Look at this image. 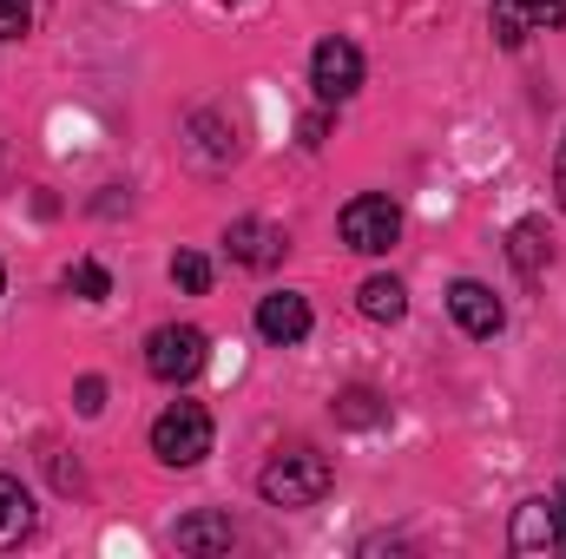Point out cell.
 Masks as SVG:
<instances>
[{"label": "cell", "instance_id": "obj_1", "mask_svg": "<svg viewBox=\"0 0 566 559\" xmlns=\"http://www.w3.org/2000/svg\"><path fill=\"white\" fill-rule=\"evenodd\" d=\"M258 494H264L271 507H316V500L329 494V461H323L316 447H290V454H277V461L258 474Z\"/></svg>", "mask_w": 566, "mask_h": 559}, {"label": "cell", "instance_id": "obj_2", "mask_svg": "<svg viewBox=\"0 0 566 559\" xmlns=\"http://www.w3.org/2000/svg\"><path fill=\"white\" fill-rule=\"evenodd\" d=\"M151 454L165 467H198L211 454V415H205V402H171L165 415L151 421Z\"/></svg>", "mask_w": 566, "mask_h": 559}, {"label": "cell", "instance_id": "obj_3", "mask_svg": "<svg viewBox=\"0 0 566 559\" xmlns=\"http://www.w3.org/2000/svg\"><path fill=\"white\" fill-rule=\"evenodd\" d=\"M205 356H211V336L198 323H165V329L145 336V369L158 382H191L205 369Z\"/></svg>", "mask_w": 566, "mask_h": 559}, {"label": "cell", "instance_id": "obj_4", "mask_svg": "<svg viewBox=\"0 0 566 559\" xmlns=\"http://www.w3.org/2000/svg\"><path fill=\"white\" fill-rule=\"evenodd\" d=\"M396 238H402V211L389 204V198H349L343 204V244L349 251H363V257H382V251H396Z\"/></svg>", "mask_w": 566, "mask_h": 559}, {"label": "cell", "instance_id": "obj_5", "mask_svg": "<svg viewBox=\"0 0 566 559\" xmlns=\"http://www.w3.org/2000/svg\"><path fill=\"white\" fill-rule=\"evenodd\" d=\"M310 86H316V99L323 106H343V99H356L363 93V53L349 46V40H323L316 53H310Z\"/></svg>", "mask_w": 566, "mask_h": 559}, {"label": "cell", "instance_id": "obj_6", "mask_svg": "<svg viewBox=\"0 0 566 559\" xmlns=\"http://www.w3.org/2000/svg\"><path fill=\"white\" fill-rule=\"evenodd\" d=\"M514 553H566V487L514 514Z\"/></svg>", "mask_w": 566, "mask_h": 559}, {"label": "cell", "instance_id": "obj_7", "mask_svg": "<svg viewBox=\"0 0 566 559\" xmlns=\"http://www.w3.org/2000/svg\"><path fill=\"white\" fill-rule=\"evenodd\" d=\"M566 27V0H494V40L501 46H527V33Z\"/></svg>", "mask_w": 566, "mask_h": 559}, {"label": "cell", "instance_id": "obj_8", "mask_svg": "<svg viewBox=\"0 0 566 559\" xmlns=\"http://www.w3.org/2000/svg\"><path fill=\"white\" fill-rule=\"evenodd\" d=\"M448 309H454V323L468 329V336H501V323H507V309H501V296L488 289V283L461 277L448 289Z\"/></svg>", "mask_w": 566, "mask_h": 559}, {"label": "cell", "instance_id": "obj_9", "mask_svg": "<svg viewBox=\"0 0 566 559\" xmlns=\"http://www.w3.org/2000/svg\"><path fill=\"white\" fill-rule=\"evenodd\" d=\"M258 336H264V342H277V349L303 342V336H310V303H303L296 289L264 296V303H258Z\"/></svg>", "mask_w": 566, "mask_h": 559}, {"label": "cell", "instance_id": "obj_10", "mask_svg": "<svg viewBox=\"0 0 566 559\" xmlns=\"http://www.w3.org/2000/svg\"><path fill=\"white\" fill-rule=\"evenodd\" d=\"M224 244H231V257L251 264V271H271V264L283 257V238L264 224V218H238V224L224 231Z\"/></svg>", "mask_w": 566, "mask_h": 559}, {"label": "cell", "instance_id": "obj_11", "mask_svg": "<svg viewBox=\"0 0 566 559\" xmlns=\"http://www.w3.org/2000/svg\"><path fill=\"white\" fill-rule=\"evenodd\" d=\"M238 540L231 514H185L178 520V553H224Z\"/></svg>", "mask_w": 566, "mask_h": 559}, {"label": "cell", "instance_id": "obj_12", "mask_svg": "<svg viewBox=\"0 0 566 559\" xmlns=\"http://www.w3.org/2000/svg\"><path fill=\"white\" fill-rule=\"evenodd\" d=\"M33 534V494L20 487V474H0V547H20Z\"/></svg>", "mask_w": 566, "mask_h": 559}, {"label": "cell", "instance_id": "obj_13", "mask_svg": "<svg viewBox=\"0 0 566 559\" xmlns=\"http://www.w3.org/2000/svg\"><path fill=\"white\" fill-rule=\"evenodd\" d=\"M507 257H514V271H521V277H541V271H547V257H554L547 224H534V218H527V224H514V231H507Z\"/></svg>", "mask_w": 566, "mask_h": 559}, {"label": "cell", "instance_id": "obj_14", "mask_svg": "<svg viewBox=\"0 0 566 559\" xmlns=\"http://www.w3.org/2000/svg\"><path fill=\"white\" fill-rule=\"evenodd\" d=\"M356 303H363L369 323H402V316H409V289H402L396 277H369L363 289H356Z\"/></svg>", "mask_w": 566, "mask_h": 559}, {"label": "cell", "instance_id": "obj_15", "mask_svg": "<svg viewBox=\"0 0 566 559\" xmlns=\"http://www.w3.org/2000/svg\"><path fill=\"white\" fill-rule=\"evenodd\" d=\"M336 421L343 428H376V421H389V402L376 389H349V395H336Z\"/></svg>", "mask_w": 566, "mask_h": 559}, {"label": "cell", "instance_id": "obj_16", "mask_svg": "<svg viewBox=\"0 0 566 559\" xmlns=\"http://www.w3.org/2000/svg\"><path fill=\"white\" fill-rule=\"evenodd\" d=\"M171 283H178L185 296H205V289H211V264H205L198 251H178V257H171Z\"/></svg>", "mask_w": 566, "mask_h": 559}, {"label": "cell", "instance_id": "obj_17", "mask_svg": "<svg viewBox=\"0 0 566 559\" xmlns=\"http://www.w3.org/2000/svg\"><path fill=\"white\" fill-rule=\"evenodd\" d=\"M66 283H73V289H80V296H86V303H99V296H106V289H113V277H106V271H99V264H73V271H66Z\"/></svg>", "mask_w": 566, "mask_h": 559}, {"label": "cell", "instance_id": "obj_18", "mask_svg": "<svg viewBox=\"0 0 566 559\" xmlns=\"http://www.w3.org/2000/svg\"><path fill=\"white\" fill-rule=\"evenodd\" d=\"M33 27V0H0V40H20Z\"/></svg>", "mask_w": 566, "mask_h": 559}, {"label": "cell", "instance_id": "obj_19", "mask_svg": "<svg viewBox=\"0 0 566 559\" xmlns=\"http://www.w3.org/2000/svg\"><path fill=\"white\" fill-rule=\"evenodd\" d=\"M99 409H106V382L86 376V382H80V415H99Z\"/></svg>", "mask_w": 566, "mask_h": 559}, {"label": "cell", "instance_id": "obj_20", "mask_svg": "<svg viewBox=\"0 0 566 559\" xmlns=\"http://www.w3.org/2000/svg\"><path fill=\"white\" fill-rule=\"evenodd\" d=\"M554 191H560V204H566V139H560V151H554Z\"/></svg>", "mask_w": 566, "mask_h": 559}, {"label": "cell", "instance_id": "obj_21", "mask_svg": "<svg viewBox=\"0 0 566 559\" xmlns=\"http://www.w3.org/2000/svg\"><path fill=\"white\" fill-rule=\"evenodd\" d=\"M0 289H7V271H0Z\"/></svg>", "mask_w": 566, "mask_h": 559}]
</instances>
